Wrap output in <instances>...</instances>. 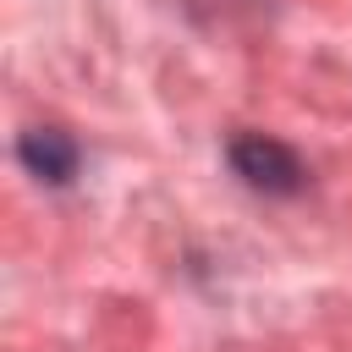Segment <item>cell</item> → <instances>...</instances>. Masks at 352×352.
Returning <instances> with one entry per match:
<instances>
[{"label":"cell","instance_id":"6da1fadb","mask_svg":"<svg viewBox=\"0 0 352 352\" xmlns=\"http://www.w3.org/2000/svg\"><path fill=\"white\" fill-rule=\"evenodd\" d=\"M226 165L231 176L258 192V198H297L308 187V165L292 143L270 138V132H231L226 138Z\"/></svg>","mask_w":352,"mask_h":352},{"label":"cell","instance_id":"7a4b0ae2","mask_svg":"<svg viewBox=\"0 0 352 352\" xmlns=\"http://www.w3.org/2000/svg\"><path fill=\"white\" fill-rule=\"evenodd\" d=\"M16 160H22V170H28L33 182H44V187H72V176H77V165H82V148H77V138L60 132V126H28V132L16 138Z\"/></svg>","mask_w":352,"mask_h":352}]
</instances>
